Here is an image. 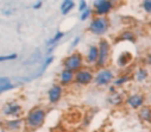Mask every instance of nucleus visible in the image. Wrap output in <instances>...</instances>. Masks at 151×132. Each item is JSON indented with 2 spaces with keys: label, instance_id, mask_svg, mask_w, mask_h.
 I'll return each instance as SVG.
<instances>
[{
  "label": "nucleus",
  "instance_id": "nucleus-1",
  "mask_svg": "<svg viewBox=\"0 0 151 132\" xmlns=\"http://www.w3.org/2000/svg\"><path fill=\"white\" fill-rule=\"evenodd\" d=\"M45 119V112L41 108H33L32 111H30V113L27 114L26 118V124L29 127L32 128H37L43 125Z\"/></svg>",
  "mask_w": 151,
  "mask_h": 132
},
{
  "label": "nucleus",
  "instance_id": "nucleus-2",
  "mask_svg": "<svg viewBox=\"0 0 151 132\" xmlns=\"http://www.w3.org/2000/svg\"><path fill=\"white\" fill-rule=\"evenodd\" d=\"M108 27V23H107V19L105 18H99V19H95L89 25V29L93 33H96V35H101L104 33Z\"/></svg>",
  "mask_w": 151,
  "mask_h": 132
},
{
  "label": "nucleus",
  "instance_id": "nucleus-3",
  "mask_svg": "<svg viewBox=\"0 0 151 132\" xmlns=\"http://www.w3.org/2000/svg\"><path fill=\"white\" fill-rule=\"evenodd\" d=\"M108 50H109V45L107 40H101L100 45H99V50H98V64L99 66H104L108 58Z\"/></svg>",
  "mask_w": 151,
  "mask_h": 132
},
{
  "label": "nucleus",
  "instance_id": "nucleus-4",
  "mask_svg": "<svg viewBox=\"0 0 151 132\" xmlns=\"http://www.w3.org/2000/svg\"><path fill=\"white\" fill-rule=\"evenodd\" d=\"M81 63H82V57H81L80 54H73L71 56H69V57L65 58V61H64L65 68H68V69H70V70H73V71L76 70V69H79L80 66H81Z\"/></svg>",
  "mask_w": 151,
  "mask_h": 132
},
{
  "label": "nucleus",
  "instance_id": "nucleus-5",
  "mask_svg": "<svg viewBox=\"0 0 151 132\" xmlns=\"http://www.w3.org/2000/svg\"><path fill=\"white\" fill-rule=\"evenodd\" d=\"M94 6L96 7V14H106L112 5H111V1H108V0H95L94 1Z\"/></svg>",
  "mask_w": 151,
  "mask_h": 132
},
{
  "label": "nucleus",
  "instance_id": "nucleus-6",
  "mask_svg": "<svg viewBox=\"0 0 151 132\" xmlns=\"http://www.w3.org/2000/svg\"><path fill=\"white\" fill-rule=\"evenodd\" d=\"M75 80H76L79 83H88L93 80V75L89 70L87 69H81L78 71L76 76H75Z\"/></svg>",
  "mask_w": 151,
  "mask_h": 132
},
{
  "label": "nucleus",
  "instance_id": "nucleus-7",
  "mask_svg": "<svg viewBox=\"0 0 151 132\" xmlns=\"http://www.w3.org/2000/svg\"><path fill=\"white\" fill-rule=\"evenodd\" d=\"M113 79V74L109 70H102L98 74V76L95 77V82L98 84H106L108 83L111 80Z\"/></svg>",
  "mask_w": 151,
  "mask_h": 132
},
{
  "label": "nucleus",
  "instance_id": "nucleus-8",
  "mask_svg": "<svg viewBox=\"0 0 151 132\" xmlns=\"http://www.w3.org/2000/svg\"><path fill=\"white\" fill-rule=\"evenodd\" d=\"M62 95V88L60 86H54L49 91V100L51 102H57Z\"/></svg>",
  "mask_w": 151,
  "mask_h": 132
},
{
  "label": "nucleus",
  "instance_id": "nucleus-9",
  "mask_svg": "<svg viewBox=\"0 0 151 132\" xmlns=\"http://www.w3.org/2000/svg\"><path fill=\"white\" fill-rule=\"evenodd\" d=\"M143 101H144L143 97H142V95H138V94L132 95V97H130V98L127 99V104H129L132 108H138V107H140V106L143 105Z\"/></svg>",
  "mask_w": 151,
  "mask_h": 132
},
{
  "label": "nucleus",
  "instance_id": "nucleus-10",
  "mask_svg": "<svg viewBox=\"0 0 151 132\" xmlns=\"http://www.w3.org/2000/svg\"><path fill=\"white\" fill-rule=\"evenodd\" d=\"M12 88H13V84L10 82V80L7 77H1L0 79V93L5 92V91H9V89H12Z\"/></svg>",
  "mask_w": 151,
  "mask_h": 132
},
{
  "label": "nucleus",
  "instance_id": "nucleus-11",
  "mask_svg": "<svg viewBox=\"0 0 151 132\" xmlns=\"http://www.w3.org/2000/svg\"><path fill=\"white\" fill-rule=\"evenodd\" d=\"M131 61H132V55H131L130 53H124V54H122V55L119 56L118 64L122 66V67H124V66L129 64Z\"/></svg>",
  "mask_w": 151,
  "mask_h": 132
},
{
  "label": "nucleus",
  "instance_id": "nucleus-12",
  "mask_svg": "<svg viewBox=\"0 0 151 132\" xmlns=\"http://www.w3.org/2000/svg\"><path fill=\"white\" fill-rule=\"evenodd\" d=\"M71 80H73V70L65 68V69L61 73V81H62L63 83H68V82H70Z\"/></svg>",
  "mask_w": 151,
  "mask_h": 132
},
{
  "label": "nucleus",
  "instance_id": "nucleus-13",
  "mask_svg": "<svg viewBox=\"0 0 151 132\" xmlns=\"http://www.w3.org/2000/svg\"><path fill=\"white\" fill-rule=\"evenodd\" d=\"M20 111V106L18 105H9L4 108V113L7 115H14Z\"/></svg>",
  "mask_w": 151,
  "mask_h": 132
},
{
  "label": "nucleus",
  "instance_id": "nucleus-14",
  "mask_svg": "<svg viewBox=\"0 0 151 132\" xmlns=\"http://www.w3.org/2000/svg\"><path fill=\"white\" fill-rule=\"evenodd\" d=\"M139 117H140L143 120L151 121V110H150L149 107H143V108L139 111Z\"/></svg>",
  "mask_w": 151,
  "mask_h": 132
},
{
  "label": "nucleus",
  "instance_id": "nucleus-15",
  "mask_svg": "<svg viewBox=\"0 0 151 132\" xmlns=\"http://www.w3.org/2000/svg\"><path fill=\"white\" fill-rule=\"evenodd\" d=\"M73 7H74V1H73V0H64L63 4H62V7H61L62 13L63 14H67Z\"/></svg>",
  "mask_w": 151,
  "mask_h": 132
},
{
  "label": "nucleus",
  "instance_id": "nucleus-16",
  "mask_svg": "<svg viewBox=\"0 0 151 132\" xmlns=\"http://www.w3.org/2000/svg\"><path fill=\"white\" fill-rule=\"evenodd\" d=\"M98 60V49L95 47H92L89 49V54H88V62H95Z\"/></svg>",
  "mask_w": 151,
  "mask_h": 132
},
{
  "label": "nucleus",
  "instance_id": "nucleus-17",
  "mask_svg": "<svg viewBox=\"0 0 151 132\" xmlns=\"http://www.w3.org/2000/svg\"><path fill=\"white\" fill-rule=\"evenodd\" d=\"M7 126H9V128L17 130V128L20 127V120H12V121H9V123H7Z\"/></svg>",
  "mask_w": 151,
  "mask_h": 132
},
{
  "label": "nucleus",
  "instance_id": "nucleus-18",
  "mask_svg": "<svg viewBox=\"0 0 151 132\" xmlns=\"http://www.w3.org/2000/svg\"><path fill=\"white\" fill-rule=\"evenodd\" d=\"M146 76H147V73L144 69H139V71L137 73V80L138 81H143Z\"/></svg>",
  "mask_w": 151,
  "mask_h": 132
},
{
  "label": "nucleus",
  "instance_id": "nucleus-19",
  "mask_svg": "<svg viewBox=\"0 0 151 132\" xmlns=\"http://www.w3.org/2000/svg\"><path fill=\"white\" fill-rule=\"evenodd\" d=\"M63 36H64V33H63V32H57V33H56V36H55V37H54V38H52L48 44H49V45H51V44H55V43H56L58 39H61Z\"/></svg>",
  "mask_w": 151,
  "mask_h": 132
},
{
  "label": "nucleus",
  "instance_id": "nucleus-20",
  "mask_svg": "<svg viewBox=\"0 0 151 132\" xmlns=\"http://www.w3.org/2000/svg\"><path fill=\"white\" fill-rule=\"evenodd\" d=\"M143 7L147 13H151V0H144Z\"/></svg>",
  "mask_w": 151,
  "mask_h": 132
},
{
  "label": "nucleus",
  "instance_id": "nucleus-21",
  "mask_svg": "<svg viewBox=\"0 0 151 132\" xmlns=\"http://www.w3.org/2000/svg\"><path fill=\"white\" fill-rule=\"evenodd\" d=\"M17 58V55L13 54V55H9V56H0V62H4V61H11V60H16Z\"/></svg>",
  "mask_w": 151,
  "mask_h": 132
},
{
  "label": "nucleus",
  "instance_id": "nucleus-22",
  "mask_svg": "<svg viewBox=\"0 0 151 132\" xmlns=\"http://www.w3.org/2000/svg\"><path fill=\"white\" fill-rule=\"evenodd\" d=\"M120 39H127V40L133 42V40H134V37H133V35H132L131 32H124V35L122 36Z\"/></svg>",
  "mask_w": 151,
  "mask_h": 132
},
{
  "label": "nucleus",
  "instance_id": "nucleus-23",
  "mask_svg": "<svg viewBox=\"0 0 151 132\" xmlns=\"http://www.w3.org/2000/svg\"><path fill=\"white\" fill-rule=\"evenodd\" d=\"M89 14H91V11H89V10H85L83 14L81 16V19H82V20H86V19L89 17Z\"/></svg>",
  "mask_w": 151,
  "mask_h": 132
},
{
  "label": "nucleus",
  "instance_id": "nucleus-24",
  "mask_svg": "<svg viewBox=\"0 0 151 132\" xmlns=\"http://www.w3.org/2000/svg\"><path fill=\"white\" fill-rule=\"evenodd\" d=\"M127 79H129L127 76H125V77H120L119 80H117V81H116V84H122V83L126 82V81H127Z\"/></svg>",
  "mask_w": 151,
  "mask_h": 132
},
{
  "label": "nucleus",
  "instance_id": "nucleus-25",
  "mask_svg": "<svg viewBox=\"0 0 151 132\" xmlns=\"http://www.w3.org/2000/svg\"><path fill=\"white\" fill-rule=\"evenodd\" d=\"M80 11H82V10H86V1L85 0H81V3H80Z\"/></svg>",
  "mask_w": 151,
  "mask_h": 132
},
{
  "label": "nucleus",
  "instance_id": "nucleus-26",
  "mask_svg": "<svg viewBox=\"0 0 151 132\" xmlns=\"http://www.w3.org/2000/svg\"><path fill=\"white\" fill-rule=\"evenodd\" d=\"M41 5H42V3H37V5H35V9H38V7H41Z\"/></svg>",
  "mask_w": 151,
  "mask_h": 132
},
{
  "label": "nucleus",
  "instance_id": "nucleus-27",
  "mask_svg": "<svg viewBox=\"0 0 151 132\" xmlns=\"http://www.w3.org/2000/svg\"><path fill=\"white\" fill-rule=\"evenodd\" d=\"M147 62L151 64V53H150V55H149V57H147Z\"/></svg>",
  "mask_w": 151,
  "mask_h": 132
}]
</instances>
